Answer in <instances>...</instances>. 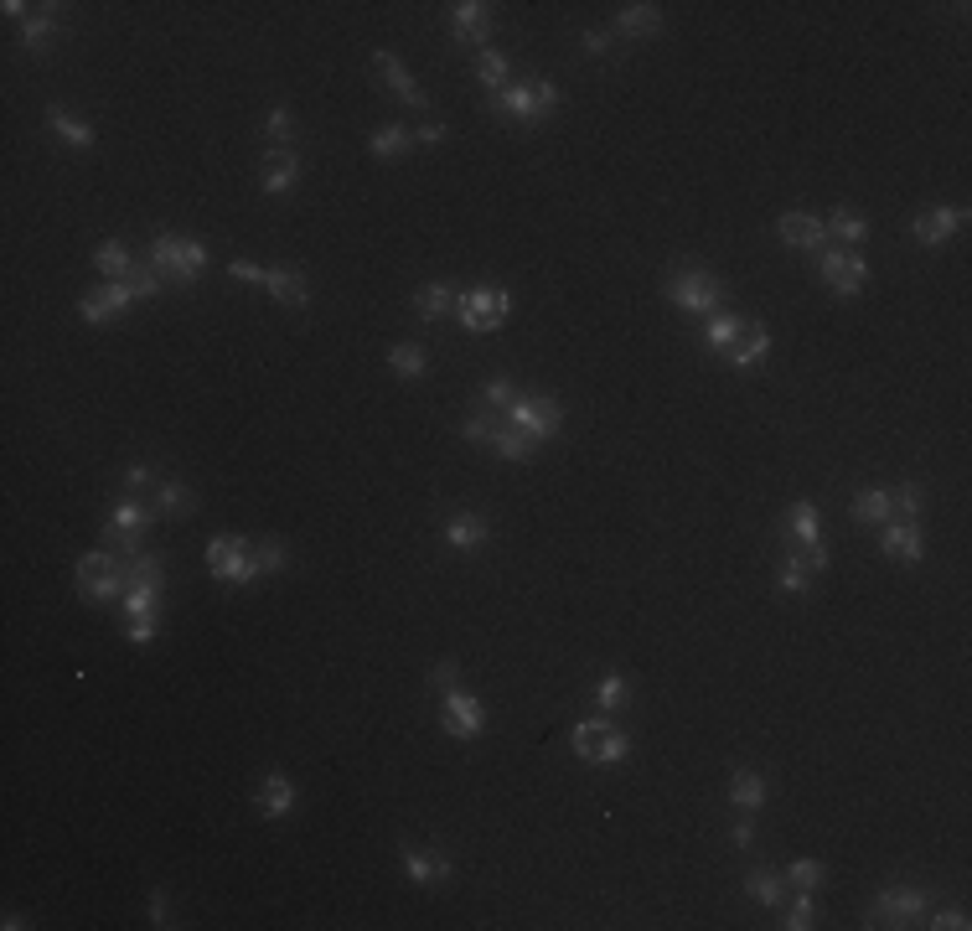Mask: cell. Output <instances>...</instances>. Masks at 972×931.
I'll return each mask as SVG.
<instances>
[{
  "label": "cell",
  "mask_w": 972,
  "mask_h": 931,
  "mask_svg": "<svg viewBox=\"0 0 972 931\" xmlns=\"http://www.w3.org/2000/svg\"><path fill=\"white\" fill-rule=\"evenodd\" d=\"M492 109L497 114H512V119H528V125H538V119H549L559 109V88L549 78H523V83H507L502 94H492Z\"/></svg>",
  "instance_id": "obj_1"
},
{
  "label": "cell",
  "mask_w": 972,
  "mask_h": 931,
  "mask_svg": "<svg viewBox=\"0 0 972 931\" xmlns=\"http://www.w3.org/2000/svg\"><path fill=\"white\" fill-rule=\"evenodd\" d=\"M626 750H631V740L611 725V719H585V725H574V756L590 761V766H621Z\"/></svg>",
  "instance_id": "obj_2"
},
{
  "label": "cell",
  "mask_w": 972,
  "mask_h": 931,
  "mask_svg": "<svg viewBox=\"0 0 972 931\" xmlns=\"http://www.w3.org/2000/svg\"><path fill=\"white\" fill-rule=\"evenodd\" d=\"M150 264H156L166 280L187 285V280H197L202 269H207V249L197 244V238H171V233H161L156 244H150Z\"/></svg>",
  "instance_id": "obj_3"
},
{
  "label": "cell",
  "mask_w": 972,
  "mask_h": 931,
  "mask_svg": "<svg viewBox=\"0 0 972 931\" xmlns=\"http://www.w3.org/2000/svg\"><path fill=\"white\" fill-rule=\"evenodd\" d=\"M667 300L678 311H693V316H719V300H724V285L709 275V269H678L667 280Z\"/></svg>",
  "instance_id": "obj_4"
},
{
  "label": "cell",
  "mask_w": 972,
  "mask_h": 931,
  "mask_svg": "<svg viewBox=\"0 0 972 931\" xmlns=\"http://www.w3.org/2000/svg\"><path fill=\"white\" fill-rule=\"evenodd\" d=\"M207 569H212V580H233V585L259 580V569H254V544H249V538H238V533H218V538L207 544Z\"/></svg>",
  "instance_id": "obj_5"
},
{
  "label": "cell",
  "mask_w": 972,
  "mask_h": 931,
  "mask_svg": "<svg viewBox=\"0 0 972 931\" xmlns=\"http://www.w3.org/2000/svg\"><path fill=\"white\" fill-rule=\"evenodd\" d=\"M455 311H461L466 332H497V326L507 321V311H512V295L502 285H476V290H466L461 300H455Z\"/></svg>",
  "instance_id": "obj_6"
},
{
  "label": "cell",
  "mask_w": 972,
  "mask_h": 931,
  "mask_svg": "<svg viewBox=\"0 0 972 931\" xmlns=\"http://www.w3.org/2000/svg\"><path fill=\"white\" fill-rule=\"evenodd\" d=\"M440 725H445V735H455V740H476V735L486 730V709H481L476 694H461V688H450V694H440Z\"/></svg>",
  "instance_id": "obj_7"
},
{
  "label": "cell",
  "mask_w": 972,
  "mask_h": 931,
  "mask_svg": "<svg viewBox=\"0 0 972 931\" xmlns=\"http://www.w3.org/2000/svg\"><path fill=\"white\" fill-rule=\"evenodd\" d=\"M78 590L88 600H114L125 590V564H114V554H83L78 559Z\"/></svg>",
  "instance_id": "obj_8"
},
{
  "label": "cell",
  "mask_w": 972,
  "mask_h": 931,
  "mask_svg": "<svg viewBox=\"0 0 972 931\" xmlns=\"http://www.w3.org/2000/svg\"><path fill=\"white\" fill-rule=\"evenodd\" d=\"M507 419L518 430H528L533 440H554L559 425H564V409H559V399H518L507 409Z\"/></svg>",
  "instance_id": "obj_9"
},
{
  "label": "cell",
  "mask_w": 972,
  "mask_h": 931,
  "mask_svg": "<svg viewBox=\"0 0 972 931\" xmlns=\"http://www.w3.org/2000/svg\"><path fill=\"white\" fill-rule=\"evenodd\" d=\"M130 306H135L130 285H125V280H109V285L88 290V295L78 300V316H83L88 326H104V321H114V316H125Z\"/></svg>",
  "instance_id": "obj_10"
},
{
  "label": "cell",
  "mask_w": 972,
  "mask_h": 931,
  "mask_svg": "<svg viewBox=\"0 0 972 931\" xmlns=\"http://www.w3.org/2000/svg\"><path fill=\"white\" fill-rule=\"evenodd\" d=\"M823 280L838 295H859L869 285V264L859 259V249H828L823 254Z\"/></svg>",
  "instance_id": "obj_11"
},
{
  "label": "cell",
  "mask_w": 972,
  "mask_h": 931,
  "mask_svg": "<svg viewBox=\"0 0 972 931\" xmlns=\"http://www.w3.org/2000/svg\"><path fill=\"white\" fill-rule=\"evenodd\" d=\"M766 347H771L766 326H761V321H750V316H735V332H729V342H724V352H719V357H729L735 368H755V363L766 357Z\"/></svg>",
  "instance_id": "obj_12"
},
{
  "label": "cell",
  "mask_w": 972,
  "mask_h": 931,
  "mask_svg": "<svg viewBox=\"0 0 972 931\" xmlns=\"http://www.w3.org/2000/svg\"><path fill=\"white\" fill-rule=\"evenodd\" d=\"M450 37L461 47H486V37H492V6H481V0L450 6Z\"/></svg>",
  "instance_id": "obj_13"
},
{
  "label": "cell",
  "mask_w": 972,
  "mask_h": 931,
  "mask_svg": "<svg viewBox=\"0 0 972 931\" xmlns=\"http://www.w3.org/2000/svg\"><path fill=\"white\" fill-rule=\"evenodd\" d=\"M150 523V513H145V502L140 497H119L114 502V513H109V528H104V538L109 544H125V549H140V528Z\"/></svg>",
  "instance_id": "obj_14"
},
{
  "label": "cell",
  "mask_w": 972,
  "mask_h": 931,
  "mask_svg": "<svg viewBox=\"0 0 972 931\" xmlns=\"http://www.w3.org/2000/svg\"><path fill=\"white\" fill-rule=\"evenodd\" d=\"M926 911V895L921 890H885L869 906V926H900V921H916Z\"/></svg>",
  "instance_id": "obj_15"
},
{
  "label": "cell",
  "mask_w": 972,
  "mask_h": 931,
  "mask_svg": "<svg viewBox=\"0 0 972 931\" xmlns=\"http://www.w3.org/2000/svg\"><path fill=\"white\" fill-rule=\"evenodd\" d=\"M781 244L786 249H823L828 244V228H823V218H817V213H802V207H792V213H781Z\"/></svg>",
  "instance_id": "obj_16"
},
{
  "label": "cell",
  "mask_w": 972,
  "mask_h": 931,
  "mask_svg": "<svg viewBox=\"0 0 972 931\" xmlns=\"http://www.w3.org/2000/svg\"><path fill=\"white\" fill-rule=\"evenodd\" d=\"M373 68H378V78L393 88V94H399L409 109H430V94H424V88L414 83V73L399 63V57H393V52H373Z\"/></svg>",
  "instance_id": "obj_17"
},
{
  "label": "cell",
  "mask_w": 972,
  "mask_h": 931,
  "mask_svg": "<svg viewBox=\"0 0 972 931\" xmlns=\"http://www.w3.org/2000/svg\"><path fill=\"white\" fill-rule=\"evenodd\" d=\"M259 182H264V192L269 197H285V192H295V182H300V161H295V150H269L264 156V166H259Z\"/></svg>",
  "instance_id": "obj_18"
},
{
  "label": "cell",
  "mask_w": 972,
  "mask_h": 931,
  "mask_svg": "<svg viewBox=\"0 0 972 931\" xmlns=\"http://www.w3.org/2000/svg\"><path fill=\"white\" fill-rule=\"evenodd\" d=\"M962 207H926V213H916V223H910V228H916V238H921V244L926 249H936V244H947V238L962 228Z\"/></svg>",
  "instance_id": "obj_19"
},
{
  "label": "cell",
  "mask_w": 972,
  "mask_h": 931,
  "mask_svg": "<svg viewBox=\"0 0 972 931\" xmlns=\"http://www.w3.org/2000/svg\"><path fill=\"white\" fill-rule=\"evenodd\" d=\"M879 549H885L890 559H900V564H921V528L916 523H905V518H890L885 523V538H879Z\"/></svg>",
  "instance_id": "obj_20"
},
{
  "label": "cell",
  "mask_w": 972,
  "mask_h": 931,
  "mask_svg": "<svg viewBox=\"0 0 972 931\" xmlns=\"http://www.w3.org/2000/svg\"><path fill=\"white\" fill-rule=\"evenodd\" d=\"M259 813L264 818H290L295 813V782L285 771H269L259 782Z\"/></svg>",
  "instance_id": "obj_21"
},
{
  "label": "cell",
  "mask_w": 972,
  "mask_h": 931,
  "mask_svg": "<svg viewBox=\"0 0 972 931\" xmlns=\"http://www.w3.org/2000/svg\"><path fill=\"white\" fill-rule=\"evenodd\" d=\"M486 445H492L502 461H528L533 450H538V440L528 430H518L512 419H492V440H486Z\"/></svg>",
  "instance_id": "obj_22"
},
{
  "label": "cell",
  "mask_w": 972,
  "mask_h": 931,
  "mask_svg": "<svg viewBox=\"0 0 972 931\" xmlns=\"http://www.w3.org/2000/svg\"><path fill=\"white\" fill-rule=\"evenodd\" d=\"M486 538H492V523H486V518H476V513H455V518L445 523V544H450L455 554H471V549H481Z\"/></svg>",
  "instance_id": "obj_23"
},
{
  "label": "cell",
  "mask_w": 972,
  "mask_h": 931,
  "mask_svg": "<svg viewBox=\"0 0 972 931\" xmlns=\"http://www.w3.org/2000/svg\"><path fill=\"white\" fill-rule=\"evenodd\" d=\"M166 585V564L156 554H130L125 559V590H145V595H161Z\"/></svg>",
  "instance_id": "obj_24"
},
{
  "label": "cell",
  "mask_w": 972,
  "mask_h": 931,
  "mask_svg": "<svg viewBox=\"0 0 972 931\" xmlns=\"http://www.w3.org/2000/svg\"><path fill=\"white\" fill-rule=\"evenodd\" d=\"M404 869L414 885H445L450 880V859L430 854V849H404Z\"/></svg>",
  "instance_id": "obj_25"
},
{
  "label": "cell",
  "mask_w": 972,
  "mask_h": 931,
  "mask_svg": "<svg viewBox=\"0 0 972 931\" xmlns=\"http://www.w3.org/2000/svg\"><path fill=\"white\" fill-rule=\"evenodd\" d=\"M52 37H57V6H37L21 26V42H26V52H47Z\"/></svg>",
  "instance_id": "obj_26"
},
{
  "label": "cell",
  "mask_w": 972,
  "mask_h": 931,
  "mask_svg": "<svg viewBox=\"0 0 972 931\" xmlns=\"http://www.w3.org/2000/svg\"><path fill=\"white\" fill-rule=\"evenodd\" d=\"M823 228H828V233H838V238H843L848 249H859L864 238H869V218L859 213V207H833Z\"/></svg>",
  "instance_id": "obj_27"
},
{
  "label": "cell",
  "mask_w": 972,
  "mask_h": 931,
  "mask_svg": "<svg viewBox=\"0 0 972 931\" xmlns=\"http://www.w3.org/2000/svg\"><path fill=\"white\" fill-rule=\"evenodd\" d=\"M616 32H621V37H657V32H662V11H657V6H621Z\"/></svg>",
  "instance_id": "obj_28"
},
{
  "label": "cell",
  "mask_w": 972,
  "mask_h": 931,
  "mask_svg": "<svg viewBox=\"0 0 972 931\" xmlns=\"http://www.w3.org/2000/svg\"><path fill=\"white\" fill-rule=\"evenodd\" d=\"M269 295L280 300V306H306L311 290H306V275H295V269H269Z\"/></svg>",
  "instance_id": "obj_29"
},
{
  "label": "cell",
  "mask_w": 972,
  "mask_h": 931,
  "mask_svg": "<svg viewBox=\"0 0 972 931\" xmlns=\"http://www.w3.org/2000/svg\"><path fill=\"white\" fill-rule=\"evenodd\" d=\"M455 300H461V295H455L450 285H419V295H414V311H419L424 321H445V316L455 311Z\"/></svg>",
  "instance_id": "obj_30"
},
{
  "label": "cell",
  "mask_w": 972,
  "mask_h": 931,
  "mask_svg": "<svg viewBox=\"0 0 972 931\" xmlns=\"http://www.w3.org/2000/svg\"><path fill=\"white\" fill-rule=\"evenodd\" d=\"M47 125L57 130V140L73 145V150H88L94 145V125H83V119H73L68 109H47Z\"/></svg>",
  "instance_id": "obj_31"
},
{
  "label": "cell",
  "mask_w": 972,
  "mask_h": 931,
  "mask_svg": "<svg viewBox=\"0 0 972 931\" xmlns=\"http://www.w3.org/2000/svg\"><path fill=\"white\" fill-rule=\"evenodd\" d=\"M368 150H373L378 161H393V156H404V150H414V130H404V125H383V130L368 135Z\"/></svg>",
  "instance_id": "obj_32"
},
{
  "label": "cell",
  "mask_w": 972,
  "mask_h": 931,
  "mask_svg": "<svg viewBox=\"0 0 972 931\" xmlns=\"http://www.w3.org/2000/svg\"><path fill=\"white\" fill-rule=\"evenodd\" d=\"M729 797H735V807L755 813V807L766 802V776L761 771H735V776H729Z\"/></svg>",
  "instance_id": "obj_33"
},
{
  "label": "cell",
  "mask_w": 972,
  "mask_h": 931,
  "mask_svg": "<svg viewBox=\"0 0 972 931\" xmlns=\"http://www.w3.org/2000/svg\"><path fill=\"white\" fill-rule=\"evenodd\" d=\"M156 507H161V518H187L197 507V492L187 482H161L156 487Z\"/></svg>",
  "instance_id": "obj_34"
},
{
  "label": "cell",
  "mask_w": 972,
  "mask_h": 931,
  "mask_svg": "<svg viewBox=\"0 0 972 931\" xmlns=\"http://www.w3.org/2000/svg\"><path fill=\"white\" fill-rule=\"evenodd\" d=\"M94 264L104 269V280H125L130 269H135V259H130V249L119 244V238H104V244L94 249Z\"/></svg>",
  "instance_id": "obj_35"
},
{
  "label": "cell",
  "mask_w": 972,
  "mask_h": 931,
  "mask_svg": "<svg viewBox=\"0 0 972 931\" xmlns=\"http://www.w3.org/2000/svg\"><path fill=\"white\" fill-rule=\"evenodd\" d=\"M388 368L399 373V378H424L430 357H424V347H419V342H399V347H388Z\"/></svg>",
  "instance_id": "obj_36"
},
{
  "label": "cell",
  "mask_w": 972,
  "mask_h": 931,
  "mask_svg": "<svg viewBox=\"0 0 972 931\" xmlns=\"http://www.w3.org/2000/svg\"><path fill=\"white\" fill-rule=\"evenodd\" d=\"M854 518H859V523H890V518H895L890 492H885V487H869V492H859V497H854Z\"/></svg>",
  "instance_id": "obj_37"
},
{
  "label": "cell",
  "mask_w": 972,
  "mask_h": 931,
  "mask_svg": "<svg viewBox=\"0 0 972 931\" xmlns=\"http://www.w3.org/2000/svg\"><path fill=\"white\" fill-rule=\"evenodd\" d=\"M476 83L486 88V94H502V88H507V57L492 52V47H481V57H476Z\"/></svg>",
  "instance_id": "obj_38"
},
{
  "label": "cell",
  "mask_w": 972,
  "mask_h": 931,
  "mask_svg": "<svg viewBox=\"0 0 972 931\" xmlns=\"http://www.w3.org/2000/svg\"><path fill=\"white\" fill-rule=\"evenodd\" d=\"M745 890H750V900H761V906H781V895H786V885H781V875H771V869H750L745 875Z\"/></svg>",
  "instance_id": "obj_39"
},
{
  "label": "cell",
  "mask_w": 972,
  "mask_h": 931,
  "mask_svg": "<svg viewBox=\"0 0 972 931\" xmlns=\"http://www.w3.org/2000/svg\"><path fill=\"white\" fill-rule=\"evenodd\" d=\"M125 285H130V295H135V300H156V295H161V285H166V275H161V269L150 264V259H145V264L135 259V269L125 275Z\"/></svg>",
  "instance_id": "obj_40"
},
{
  "label": "cell",
  "mask_w": 972,
  "mask_h": 931,
  "mask_svg": "<svg viewBox=\"0 0 972 931\" xmlns=\"http://www.w3.org/2000/svg\"><path fill=\"white\" fill-rule=\"evenodd\" d=\"M792 538L797 544H823V518L812 502H792Z\"/></svg>",
  "instance_id": "obj_41"
},
{
  "label": "cell",
  "mask_w": 972,
  "mask_h": 931,
  "mask_svg": "<svg viewBox=\"0 0 972 931\" xmlns=\"http://www.w3.org/2000/svg\"><path fill=\"white\" fill-rule=\"evenodd\" d=\"M285 544H280V538H264V544H254V569H259V575H275V569H285Z\"/></svg>",
  "instance_id": "obj_42"
},
{
  "label": "cell",
  "mask_w": 972,
  "mask_h": 931,
  "mask_svg": "<svg viewBox=\"0 0 972 931\" xmlns=\"http://www.w3.org/2000/svg\"><path fill=\"white\" fill-rule=\"evenodd\" d=\"M595 704L616 714V709L626 704V678H621V673H611V678H600V683H595Z\"/></svg>",
  "instance_id": "obj_43"
},
{
  "label": "cell",
  "mask_w": 972,
  "mask_h": 931,
  "mask_svg": "<svg viewBox=\"0 0 972 931\" xmlns=\"http://www.w3.org/2000/svg\"><path fill=\"white\" fill-rule=\"evenodd\" d=\"M781 880H792L797 890H812V885H823V859H797V864L786 869Z\"/></svg>",
  "instance_id": "obj_44"
},
{
  "label": "cell",
  "mask_w": 972,
  "mask_h": 931,
  "mask_svg": "<svg viewBox=\"0 0 972 931\" xmlns=\"http://www.w3.org/2000/svg\"><path fill=\"white\" fill-rule=\"evenodd\" d=\"M807 585H812V569L792 554V559H786V569H781V590L786 595H807Z\"/></svg>",
  "instance_id": "obj_45"
},
{
  "label": "cell",
  "mask_w": 972,
  "mask_h": 931,
  "mask_svg": "<svg viewBox=\"0 0 972 931\" xmlns=\"http://www.w3.org/2000/svg\"><path fill=\"white\" fill-rule=\"evenodd\" d=\"M890 507H895V518L916 523V513H921V487H900V492H890Z\"/></svg>",
  "instance_id": "obj_46"
},
{
  "label": "cell",
  "mask_w": 972,
  "mask_h": 931,
  "mask_svg": "<svg viewBox=\"0 0 972 931\" xmlns=\"http://www.w3.org/2000/svg\"><path fill=\"white\" fill-rule=\"evenodd\" d=\"M807 926H817V906H812V895L792 900V911H786V931H807Z\"/></svg>",
  "instance_id": "obj_47"
},
{
  "label": "cell",
  "mask_w": 972,
  "mask_h": 931,
  "mask_svg": "<svg viewBox=\"0 0 972 931\" xmlns=\"http://www.w3.org/2000/svg\"><path fill=\"white\" fill-rule=\"evenodd\" d=\"M264 130H269V140H275V145H285V140L295 135V114H290V109H269Z\"/></svg>",
  "instance_id": "obj_48"
},
{
  "label": "cell",
  "mask_w": 972,
  "mask_h": 931,
  "mask_svg": "<svg viewBox=\"0 0 972 931\" xmlns=\"http://www.w3.org/2000/svg\"><path fill=\"white\" fill-rule=\"evenodd\" d=\"M125 616H161V595H145V590H130L125 595Z\"/></svg>",
  "instance_id": "obj_49"
},
{
  "label": "cell",
  "mask_w": 972,
  "mask_h": 931,
  "mask_svg": "<svg viewBox=\"0 0 972 931\" xmlns=\"http://www.w3.org/2000/svg\"><path fill=\"white\" fill-rule=\"evenodd\" d=\"M926 926H931V931H967L972 921H967V911H962V906H952V911H936Z\"/></svg>",
  "instance_id": "obj_50"
},
{
  "label": "cell",
  "mask_w": 972,
  "mask_h": 931,
  "mask_svg": "<svg viewBox=\"0 0 972 931\" xmlns=\"http://www.w3.org/2000/svg\"><path fill=\"white\" fill-rule=\"evenodd\" d=\"M228 275H233V280H243V285H269V269H259V264H249V259H233V264H228Z\"/></svg>",
  "instance_id": "obj_51"
},
{
  "label": "cell",
  "mask_w": 972,
  "mask_h": 931,
  "mask_svg": "<svg viewBox=\"0 0 972 931\" xmlns=\"http://www.w3.org/2000/svg\"><path fill=\"white\" fill-rule=\"evenodd\" d=\"M466 440H471V445H486V440H492V414H481V409L466 414Z\"/></svg>",
  "instance_id": "obj_52"
},
{
  "label": "cell",
  "mask_w": 972,
  "mask_h": 931,
  "mask_svg": "<svg viewBox=\"0 0 972 931\" xmlns=\"http://www.w3.org/2000/svg\"><path fill=\"white\" fill-rule=\"evenodd\" d=\"M156 626H161V616H135V621L125 626V637H130L135 647H145L150 637H156Z\"/></svg>",
  "instance_id": "obj_53"
},
{
  "label": "cell",
  "mask_w": 972,
  "mask_h": 931,
  "mask_svg": "<svg viewBox=\"0 0 972 931\" xmlns=\"http://www.w3.org/2000/svg\"><path fill=\"white\" fill-rule=\"evenodd\" d=\"M486 399H492L497 409H512V404H518V394H512L507 378H492V383H486Z\"/></svg>",
  "instance_id": "obj_54"
},
{
  "label": "cell",
  "mask_w": 972,
  "mask_h": 931,
  "mask_svg": "<svg viewBox=\"0 0 972 931\" xmlns=\"http://www.w3.org/2000/svg\"><path fill=\"white\" fill-rule=\"evenodd\" d=\"M729 332H735V316H714V321H709V347H714V352H724Z\"/></svg>",
  "instance_id": "obj_55"
},
{
  "label": "cell",
  "mask_w": 972,
  "mask_h": 931,
  "mask_svg": "<svg viewBox=\"0 0 972 931\" xmlns=\"http://www.w3.org/2000/svg\"><path fill=\"white\" fill-rule=\"evenodd\" d=\"M440 140H450V125H424V130H414V145H440Z\"/></svg>",
  "instance_id": "obj_56"
},
{
  "label": "cell",
  "mask_w": 972,
  "mask_h": 931,
  "mask_svg": "<svg viewBox=\"0 0 972 931\" xmlns=\"http://www.w3.org/2000/svg\"><path fill=\"white\" fill-rule=\"evenodd\" d=\"M125 487H130V497H140L145 487H150V471L135 461V466H125Z\"/></svg>",
  "instance_id": "obj_57"
},
{
  "label": "cell",
  "mask_w": 972,
  "mask_h": 931,
  "mask_svg": "<svg viewBox=\"0 0 972 931\" xmlns=\"http://www.w3.org/2000/svg\"><path fill=\"white\" fill-rule=\"evenodd\" d=\"M455 673H461V668H455L450 657H445V663L435 668V678H430V683H435V694H450V688H455Z\"/></svg>",
  "instance_id": "obj_58"
},
{
  "label": "cell",
  "mask_w": 972,
  "mask_h": 931,
  "mask_svg": "<svg viewBox=\"0 0 972 931\" xmlns=\"http://www.w3.org/2000/svg\"><path fill=\"white\" fill-rule=\"evenodd\" d=\"M580 42H585V52H595V57H600L605 47H611V32H585Z\"/></svg>",
  "instance_id": "obj_59"
},
{
  "label": "cell",
  "mask_w": 972,
  "mask_h": 931,
  "mask_svg": "<svg viewBox=\"0 0 972 931\" xmlns=\"http://www.w3.org/2000/svg\"><path fill=\"white\" fill-rule=\"evenodd\" d=\"M729 838H735V849H750L755 844V828L750 823H735V833H729Z\"/></svg>",
  "instance_id": "obj_60"
},
{
  "label": "cell",
  "mask_w": 972,
  "mask_h": 931,
  "mask_svg": "<svg viewBox=\"0 0 972 931\" xmlns=\"http://www.w3.org/2000/svg\"><path fill=\"white\" fill-rule=\"evenodd\" d=\"M150 921H156V926H166V895H161V890L150 895Z\"/></svg>",
  "instance_id": "obj_61"
}]
</instances>
